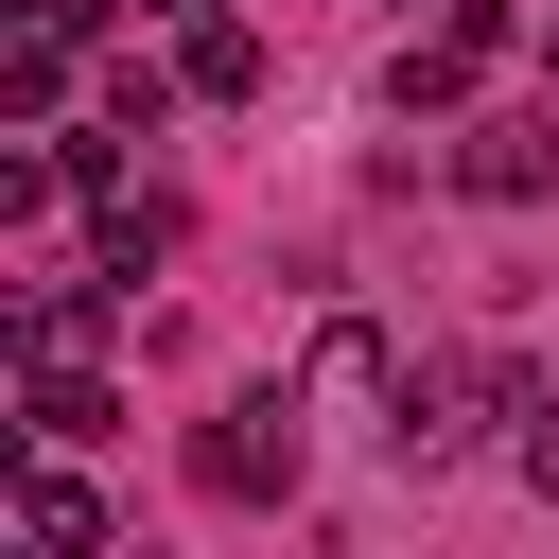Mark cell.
Returning a JSON list of instances; mask_svg holds the SVG:
<instances>
[{"label":"cell","mask_w":559,"mask_h":559,"mask_svg":"<svg viewBox=\"0 0 559 559\" xmlns=\"http://www.w3.org/2000/svg\"><path fill=\"white\" fill-rule=\"evenodd\" d=\"M297 472H314V402H297V384L192 419V489H210V507H297Z\"/></svg>","instance_id":"cell-1"},{"label":"cell","mask_w":559,"mask_h":559,"mask_svg":"<svg viewBox=\"0 0 559 559\" xmlns=\"http://www.w3.org/2000/svg\"><path fill=\"white\" fill-rule=\"evenodd\" d=\"M524 402H542V384H524L507 349H454V367H419V384H402V454H472V437H489V419H524Z\"/></svg>","instance_id":"cell-2"},{"label":"cell","mask_w":559,"mask_h":559,"mask_svg":"<svg viewBox=\"0 0 559 559\" xmlns=\"http://www.w3.org/2000/svg\"><path fill=\"white\" fill-rule=\"evenodd\" d=\"M402 384H419V367H402L367 314H332V332L297 349V402H314V419H402Z\"/></svg>","instance_id":"cell-3"},{"label":"cell","mask_w":559,"mask_h":559,"mask_svg":"<svg viewBox=\"0 0 559 559\" xmlns=\"http://www.w3.org/2000/svg\"><path fill=\"white\" fill-rule=\"evenodd\" d=\"M507 52V0H454L419 52H402V122H472V70Z\"/></svg>","instance_id":"cell-4"},{"label":"cell","mask_w":559,"mask_h":559,"mask_svg":"<svg viewBox=\"0 0 559 559\" xmlns=\"http://www.w3.org/2000/svg\"><path fill=\"white\" fill-rule=\"evenodd\" d=\"M454 175H472L489 210H524V192L559 175V122H524V105H507V122H454Z\"/></svg>","instance_id":"cell-5"},{"label":"cell","mask_w":559,"mask_h":559,"mask_svg":"<svg viewBox=\"0 0 559 559\" xmlns=\"http://www.w3.org/2000/svg\"><path fill=\"white\" fill-rule=\"evenodd\" d=\"M175 70H192L210 105H245V87H262V35H245L227 0H192V17H175Z\"/></svg>","instance_id":"cell-6"},{"label":"cell","mask_w":559,"mask_h":559,"mask_svg":"<svg viewBox=\"0 0 559 559\" xmlns=\"http://www.w3.org/2000/svg\"><path fill=\"white\" fill-rule=\"evenodd\" d=\"M52 349H105V280H35L17 297V367H52Z\"/></svg>","instance_id":"cell-7"},{"label":"cell","mask_w":559,"mask_h":559,"mask_svg":"<svg viewBox=\"0 0 559 559\" xmlns=\"http://www.w3.org/2000/svg\"><path fill=\"white\" fill-rule=\"evenodd\" d=\"M175 262V192H105V280H157Z\"/></svg>","instance_id":"cell-8"},{"label":"cell","mask_w":559,"mask_h":559,"mask_svg":"<svg viewBox=\"0 0 559 559\" xmlns=\"http://www.w3.org/2000/svg\"><path fill=\"white\" fill-rule=\"evenodd\" d=\"M105 419H122V402H105V384H87V349H52V367H35V437H52V454H70V437H105Z\"/></svg>","instance_id":"cell-9"},{"label":"cell","mask_w":559,"mask_h":559,"mask_svg":"<svg viewBox=\"0 0 559 559\" xmlns=\"http://www.w3.org/2000/svg\"><path fill=\"white\" fill-rule=\"evenodd\" d=\"M17 542H52V559H87V542H105V507H87L70 472H17Z\"/></svg>","instance_id":"cell-10"},{"label":"cell","mask_w":559,"mask_h":559,"mask_svg":"<svg viewBox=\"0 0 559 559\" xmlns=\"http://www.w3.org/2000/svg\"><path fill=\"white\" fill-rule=\"evenodd\" d=\"M507 454H524V489L559 507V402H524V437H507Z\"/></svg>","instance_id":"cell-11"},{"label":"cell","mask_w":559,"mask_h":559,"mask_svg":"<svg viewBox=\"0 0 559 559\" xmlns=\"http://www.w3.org/2000/svg\"><path fill=\"white\" fill-rule=\"evenodd\" d=\"M542 70H559V17H542Z\"/></svg>","instance_id":"cell-12"}]
</instances>
